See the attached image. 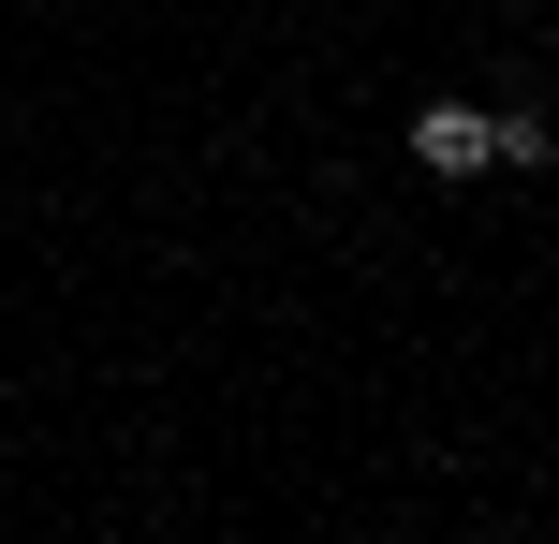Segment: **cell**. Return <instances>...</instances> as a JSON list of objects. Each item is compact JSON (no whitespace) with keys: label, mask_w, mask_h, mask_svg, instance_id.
I'll return each mask as SVG.
<instances>
[{"label":"cell","mask_w":559,"mask_h":544,"mask_svg":"<svg viewBox=\"0 0 559 544\" xmlns=\"http://www.w3.org/2000/svg\"><path fill=\"white\" fill-rule=\"evenodd\" d=\"M413 162L427 177H486L501 147H486V104H413Z\"/></svg>","instance_id":"obj_1"},{"label":"cell","mask_w":559,"mask_h":544,"mask_svg":"<svg viewBox=\"0 0 559 544\" xmlns=\"http://www.w3.org/2000/svg\"><path fill=\"white\" fill-rule=\"evenodd\" d=\"M486 147H501L486 177H545V162H559V118H545V104H501V118H486Z\"/></svg>","instance_id":"obj_2"}]
</instances>
